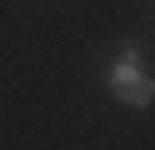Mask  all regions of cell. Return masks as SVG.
Here are the masks:
<instances>
[{
    "label": "cell",
    "instance_id": "1",
    "mask_svg": "<svg viewBox=\"0 0 155 150\" xmlns=\"http://www.w3.org/2000/svg\"><path fill=\"white\" fill-rule=\"evenodd\" d=\"M110 95L125 100V105H150L155 80L140 70V50H135V45H125V55L110 65Z\"/></svg>",
    "mask_w": 155,
    "mask_h": 150
}]
</instances>
